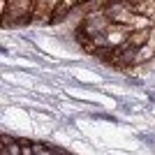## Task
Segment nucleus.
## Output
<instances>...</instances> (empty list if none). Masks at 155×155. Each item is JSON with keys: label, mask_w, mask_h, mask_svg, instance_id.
<instances>
[{"label": "nucleus", "mask_w": 155, "mask_h": 155, "mask_svg": "<svg viewBox=\"0 0 155 155\" xmlns=\"http://www.w3.org/2000/svg\"><path fill=\"white\" fill-rule=\"evenodd\" d=\"M0 155H72V153L49 146L44 141H37V139L2 134V153Z\"/></svg>", "instance_id": "1"}, {"label": "nucleus", "mask_w": 155, "mask_h": 155, "mask_svg": "<svg viewBox=\"0 0 155 155\" xmlns=\"http://www.w3.org/2000/svg\"><path fill=\"white\" fill-rule=\"evenodd\" d=\"M150 28H155V21L143 14H134L130 21V30H150Z\"/></svg>", "instance_id": "2"}, {"label": "nucleus", "mask_w": 155, "mask_h": 155, "mask_svg": "<svg viewBox=\"0 0 155 155\" xmlns=\"http://www.w3.org/2000/svg\"><path fill=\"white\" fill-rule=\"evenodd\" d=\"M155 58V49L153 46H141V49H137V56H134V65H143V63H148V60Z\"/></svg>", "instance_id": "3"}, {"label": "nucleus", "mask_w": 155, "mask_h": 155, "mask_svg": "<svg viewBox=\"0 0 155 155\" xmlns=\"http://www.w3.org/2000/svg\"><path fill=\"white\" fill-rule=\"evenodd\" d=\"M148 46L155 49V28H150V37H148Z\"/></svg>", "instance_id": "4"}]
</instances>
